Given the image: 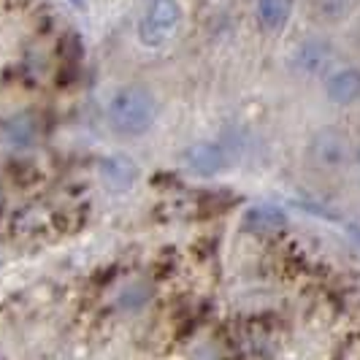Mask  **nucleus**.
<instances>
[{"instance_id": "nucleus-2", "label": "nucleus", "mask_w": 360, "mask_h": 360, "mask_svg": "<svg viewBox=\"0 0 360 360\" xmlns=\"http://www.w3.org/2000/svg\"><path fill=\"white\" fill-rule=\"evenodd\" d=\"M181 22V3L179 0H149L144 14L139 19L136 36L139 44L146 49H158L168 38L176 33Z\"/></svg>"}, {"instance_id": "nucleus-1", "label": "nucleus", "mask_w": 360, "mask_h": 360, "mask_svg": "<svg viewBox=\"0 0 360 360\" xmlns=\"http://www.w3.org/2000/svg\"><path fill=\"white\" fill-rule=\"evenodd\" d=\"M108 125L125 139L149 133L160 117V101L146 84H125L111 95L106 106Z\"/></svg>"}, {"instance_id": "nucleus-7", "label": "nucleus", "mask_w": 360, "mask_h": 360, "mask_svg": "<svg viewBox=\"0 0 360 360\" xmlns=\"http://www.w3.org/2000/svg\"><path fill=\"white\" fill-rule=\"evenodd\" d=\"M292 6H295V0H255V17L263 30L279 33L282 27H288L290 17H292Z\"/></svg>"}, {"instance_id": "nucleus-6", "label": "nucleus", "mask_w": 360, "mask_h": 360, "mask_svg": "<svg viewBox=\"0 0 360 360\" xmlns=\"http://www.w3.org/2000/svg\"><path fill=\"white\" fill-rule=\"evenodd\" d=\"M311 155L314 160L320 162L323 168H339L349 160V141L344 139L339 130H320L314 136V144H311Z\"/></svg>"}, {"instance_id": "nucleus-4", "label": "nucleus", "mask_w": 360, "mask_h": 360, "mask_svg": "<svg viewBox=\"0 0 360 360\" xmlns=\"http://www.w3.org/2000/svg\"><path fill=\"white\" fill-rule=\"evenodd\" d=\"M333 63V44L328 38H304L290 52V68L298 76H320Z\"/></svg>"}, {"instance_id": "nucleus-9", "label": "nucleus", "mask_w": 360, "mask_h": 360, "mask_svg": "<svg viewBox=\"0 0 360 360\" xmlns=\"http://www.w3.org/2000/svg\"><path fill=\"white\" fill-rule=\"evenodd\" d=\"M349 3H352V0H314L311 8H314V14H320L325 22H336V19L344 17V14L349 11Z\"/></svg>"}, {"instance_id": "nucleus-10", "label": "nucleus", "mask_w": 360, "mask_h": 360, "mask_svg": "<svg viewBox=\"0 0 360 360\" xmlns=\"http://www.w3.org/2000/svg\"><path fill=\"white\" fill-rule=\"evenodd\" d=\"M352 44H355V49L360 52V17L355 19V25H352Z\"/></svg>"}, {"instance_id": "nucleus-3", "label": "nucleus", "mask_w": 360, "mask_h": 360, "mask_svg": "<svg viewBox=\"0 0 360 360\" xmlns=\"http://www.w3.org/2000/svg\"><path fill=\"white\" fill-rule=\"evenodd\" d=\"M181 165L198 176H214L231 165V152L219 141H195V144L184 146Z\"/></svg>"}, {"instance_id": "nucleus-8", "label": "nucleus", "mask_w": 360, "mask_h": 360, "mask_svg": "<svg viewBox=\"0 0 360 360\" xmlns=\"http://www.w3.org/2000/svg\"><path fill=\"white\" fill-rule=\"evenodd\" d=\"M244 228L257 236H271L285 228V212L276 206H255L244 217Z\"/></svg>"}, {"instance_id": "nucleus-5", "label": "nucleus", "mask_w": 360, "mask_h": 360, "mask_svg": "<svg viewBox=\"0 0 360 360\" xmlns=\"http://www.w3.org/2000/svg\"><path fill=\"white\" fill-rule=\"evenodd\" d=\"M325 98L333 106H355L360 101V68L344 65L325 76Z\"/></svg>"}]
</instances>
